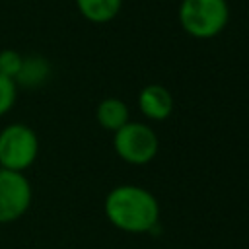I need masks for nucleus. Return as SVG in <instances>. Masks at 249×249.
Returning <instances> with one entry per match:
<instances>
[{
    "instance_id": "1",
    "label": "nucleus",
    "mask_w": 249,
    "mask_h": 249,
    "mask_svg": "<svg viewBox=\"0 0 249 249\" xmlns=\"http://www.w3.org/2000/svg\"><path fill=\"white\" fill-rule=\"evenodd\" d=\"M103 212L107 220L124 233L154 231L160 222V202L154 193L138 185H117L105 200Z\"/></svg>"
},
{
    "instance_id": "8",
    "label": "nucleus",
    "mask_w": 249,
    "mask_h": 249,
    "mask_svg": "<svg viewBox=\"0 0 249 249\" xmlns=\"http://www.w3.org/2000/svg\"><path fill=\"white\" fill-rule=\"evenodd\" d=\"M95 119L101 128L109 132H117L121 126H124L128 119V107L119 97H105L95 107Z\"/></svg>"
},
{
    "instance_id": "10",
    "label": "nucleus",
    "mask_w": 249,
    "mask_h": 249,
    "mask_svg": "<svg viewBox=\"0 0 249 249\" xmlns=\"http://www.w3.org/2000/svg\"><path fill=\"white\" fill-rule=\"evenodd\" d=\"M23 62V54L16 49H2L0 51V76L16 80Z\"/></svg>"
},
{
    "instance_id": "11",
    "label": "nucleus",
    "mask_w": 249,
    "mask_h": 249,
    "mask_svg": "<svg viewBox=\"0 0 249 249\" xmlns=\"http://www.w3.org/2000/svg\"><path fill=\"white\" fill-rule=\"evenodd\" d=\"M18 99V86L14 80L0 76V117L8 115Z\"/></svg>"
},
{
    "instance_id": "4",
    "label": "nucleus",
    "mask_w": 249,
    "mask_h": 249,
    "mask_svg": "<svg viewBox=\"0 0 249 249\" xmlns=\"http://www.w3.org/2000/svg\"><path fill=\"white\" fill-rule=\"evenodd\" d=\"M113 148L123 161L130 165H146L158 156L160 138L150 124L128 121L113 132Z\"/></svg>"
},
{
    "instance_id": "2",
    "label": "nucleus",
    "mask_w": 249,
    "mask_h": 249,
    "mask_svg": "<svg viewBox=\"0 0 249 249\" xmlns=\"http://www.w3.org/2000/svg\"><path fill=\"white\" fill-rule=\"evenodd\" d=\"M177 19L187 35L212 39L228 27L230 4L228 0H181Z\"/></svg>"
},
{
    "instance_id": "7",
    "label": "nucleus",
    "mask_w": 249,
    "mask_h": 249,
    "mask_svg": "<svg viewBox=\"0 0 249 249\" xmlns=\"http://www.w3.org/2000/svg\"><path fill=\"white\" fill-rule=\"evenodd\" d=\"M51 76V62L41 54H27L23 56L21 68L16 76V86L25 89L41 88Z\"/></svg>"
},
{
    "instance_id": "5",
    "label": "nucleus",
    "mask_w": 249,
    "mask_h": 249,
    "mask_svg": "<svg viewBox=\"0 0 249 249\" xmlns=\"http://www.w3.org/2000/svg\"><path fill=\"white\" fill-rule=\"evenodd\" d=\"M33 189L25 173L0 169V226L19 220L31 206Z\"/></svg>"
},
{
    "instance_id": "9",
    "label": "nucleus",
    "mask_w": 249,
    "mask_h": 249,
    "mask_svg": "<svg viewBox=\"0 0 249 249\" xmlns=\"http://www.w3.org/2000/svg\"><path fill=\"white\" fill-rule=\"evenodd\" d=\"M80 16L89 23H109L113 21L121 8L123 0H74Z\"/></svg>"
},
{
    "instance_id": "3",
    "label": "nucleus",
    "mask_w": 249,
    "mask_h": 249,
    "mask_svg": "<svg viewBox=\"0 0 249 249\" xmlns=\"http://www.w3.org/2000/svg\"><path fill=\"white\" fill-rule=\"evenodd\" d=\"M39 156V136L25 123H10L0 130V169L25 173Z\"/></svg>"
},
{
    "instance_id": "6",
    "label": "nucleus",
    "mask_w": 249,
    "mask_h": 249,
    "mask_svg": "<svg viewBox=\"0 0 249 249\" xmlns=\"http://www.w3.org/2000/svg\"><path fill=\"white\" fill-rule=\"evenodd\" d=\"M138 107L146 119L161 123L173 113V95L161 84H148L138 93Z\"/></svg>"
}]
</instances>
